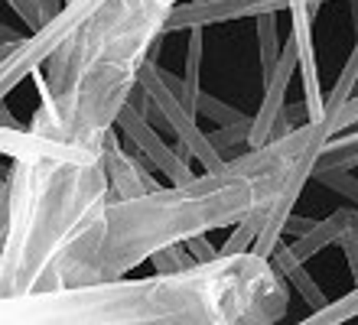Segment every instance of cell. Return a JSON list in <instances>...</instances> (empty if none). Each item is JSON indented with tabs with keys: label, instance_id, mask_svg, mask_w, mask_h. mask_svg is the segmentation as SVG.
I'll list each match as a JSON object with an SVG mask.
<instances>
[{
	"label": "cell",
	"instance_id": "1",
	"mask_svg": "<svg viewBox=\"0 0 358 325\" xmlns=\"http://www.w3.org/2000/svg\"><path fill=\"white\" fill-rule=\"evenodd\" d=\"M329 137L326 121H306L189 182H170L134 198H111L59 260L49 289L117 280L170 244L235 228L255 212H271L287 224Z\"/></svg>",
	"mask_w": 358,
	"mask_h": 325
},
{
	"label": "cell",
	"instance_id": "2",
	"mask_svg": "<svg viewBox=\"0 0 358 325\" xmlns=\"http://www.w3.org/2000/svg\"><path fill=\"white\" fill-rule=\"evenodd\" d=\"M290 280L257 251L218 254L147 280H101L0 299L3 325H273Z\"/></svg>",
	"mask_w": 358,
	"mask_h": 325
},
{
	"label": "cell",
	"instance_id": "3",
	"mask_svg": "<svg viewBox=\"0 0 358 325\" xmlns=\"http://www.w3.org/2000/svg\"><path fill=\"white\" fill-rule=\"evenodd\" d=\"M0 299L49 289L52 270L111 202L104 150L23 127L3 108Z\"/></svg>",
	"mask_w": 358,
	"mask_h": 325
},
{
	"label": "cell",
	"instance_id": "4",
	"mask_svg": "<svg viewBox=\"0 0 358 325\" xmlns=\"http://www.w3.org/2000/svg\"><path fill=\"white\" fill-rule=\"evenodd\" d=\"M176 7L179 0H104L92 10L33 72L39 111L29 127L101 147L141 85L153 43L170 33Z\"/></svg>",
	"mask_w": 358,
	"mask_h": 325
},
{
	"label": "cell",
	"instance_id": "5",
	"mask_svg": "<svg viewBox=\"0 0 358 325\" xmlns=\"http://www.w3.org/2000/svg\"><path fill=\"white\" fill-rule=\"evenodd\" d=\"M147 98H150L153 104H157V111L163 114V121H166V127L176 133L179 147L189 150V157H196L199 163L206 169H215L225 163V153L212 143V137L208 133H202V127L196 124L199 114L189 108L186 101H182V94L173 88L170 82H166V75H163V68L157 62H147L141 72V85H137Z\"/></svg>",
	"mask_w": 358,
	"mask_h": 325
},
{
	"label": "cell",
	"instance_id": "6",
	"mask_svg": "<svg viewBox=\"0 0 358 325\" xmlns=\"http://www.w3.org/2000/svg\"><path fill=\"white\" fill-rule=\"evenodd\" d=\"M296 68H300V43H296V36L290 33L287 43H283V49H280V56H277V62H273V68L264 75L267 78L264 101L257 108V117L251 121L248 147H264V143H271L273 137H280L283 111H287L283 101H287V88H290V78Z\"/></svg>",
	"mask_w": 358,
	"mask_h": 325
},
{
	"label": "cell",
	"instance_id": "7",
	"mask_svg": "<svg viewBox=\"0 0 358 325\" xmlns=\"http://www.w3.org/2000/svg\"><path fill=\"white\" fill-rule=\"evenodd\" d=\"M114 127L121 130L124 137L137 147V153H141L147 163H153L170 182H189V179H192V169H189V163L182 159V157H189V150L186 147H179V150L166 147L160 140V133H157V127H153V121L143 114V108H137V104L131 101L121 114H117Z\"/></svg>",
	"mask_w": 358,
	"mask_h": 325
},
{
	"label": "cell",
	"instance_id": "8",
	"mask_svg": "<svg viewBox=\"0 0 358 325\" xmlns=\"http://www.w3.org/2000/svg\"><path fill=\"white\" fill-rule=\"evenodd\" d=\"M293 3H306V7L320 10L326 0H189L176 7L170 20V29H192V27H215L228 20H251L261 13H280L290 10Z\"/></svg>",
	"mask_w": 358,
	"mask_h": 325
},
{
	"label": "cell",
	"instance_id": "9",
	"mask_svg": "<svg viewBox=\"0 0 358 325\" xmlns=\"http://www.w3.org/2000/svg\"><path fill=\"white\" fill-rule=\"evenodd\" d=\"M332 244L342 247V254L349 260L352 280H355V287H358V208H339V212H332L329 218L316 222L310 231L300 234V238L290 244V251L300 260H310L320 251L332 247Z\"/></svg>",
	"mask_w": 358,
	"mask_h": 325
},
{
	"label": "cell",
	"instance_id": "10",
	"mask_svg": "<svg viewBox=\"0 0 358 325\" xmlns=\"http://www.w3.org/2000/svg\"><path fill=\"white\" fill-rule=\"evenodd\" d=\"M121 130L111 127L104 133V169H108V179H111V198H134V195H143L150 189H160L153 169L147 166V159L141 153H127L121 147Z\"/></svg>",
	"mask_w": 358,
	"mask_h": 325
},
{
	"label": "cell",
	"instance_id": "11",
	"mask_svg": "<svg viewBox=\"0 0 358 325\" xmlns=\"http://www.w3.org/2000/svg\"><path fill=\"white\" fill-rule=\"evenodd\" d=\"M273 263L280 267L283 277L290 280V287H293V289H300V296L313 306V312H316V309H322L326 303H329V299H326V296L320 293V287H316V280H313L310 273H306V267H303L306 260L296 257V254L290 251V244H280V247L273 251Z\"/></svg>",
	"mask_w": 358,
	"mask_h": 325
},
{
	"label": "cell",
	"instance_id": "12",
	"mask_svg": "<svg viewBox=\"0 0 358 325\" xmlns=\"http://www.w3.org/2000/svg\"><path fill=\"white\" fill-rule=\"evenodd\" d=\"M322 169H352L355 173L358 169V127L329 137V143L322 147L316 173H322Z\"/></svg>",
	"mask_w": 358,
	"mask_h": 325
},
{
	"label": "cell",
	"instance_id": "13",
	"mask_svg": "<svg viewBox=\"0 0 358 325\" xmlns=\"http://www.w3.org/2000/svg\"><path fill=\"white\" fill-rule=\"evenodd\" d=\"M355 316H358V287H352L349 296L326 303L322 309L310 312L303 322L306 325H336V322H349V319H355Z\"/></svg>",
	"mask_w": 358,
	"mask_h": 325
},
{
	"label": "cell",
	"instance_id": "14",
	"mask_svg": "<svg viewBox=\"0 0 358 325\" xmlns=\"http://www.w3.org/2000/svg\"><path fill=\"white\" fill-rule=\"evenodd\" d=\"M355 88H358V39H355V49H352V56H349V65L342 68L339 82H336V88L326 94V114H336V111H339L342 104H345L352 94H355Z\"/></svg>",
	"mask_w": 358,
	"mask_h": 325
},
{
	"label": "cell",
	"instance_id": "15",
	"mask_svg": "<svg viewBox=\"0 0 358 325\" xmlns=\"http://www.w3.org/2000/svg\"><path fill=\"white\" fill-rule=\"evenodd\" d=\"M257 20V49H261V65L264 75L273 68L277 56H280V43H277V13H261Z\"/></svg>",
	"mask_w": 358,
	"mask_h": 325
},
{
	"label": "cell",
	"instance_id": "16",
	"mask_svg": "<svg viewBox=\"0 0 358 325\" xmlns=\"http://www.w3.org/2000/svg\"><path fill=\"white\" fill-rule=\"evenodd\" d=\"M196 114H206V117H212V121H218V124H222V127H235V124H245V121H251L248 114L235 111V108H228V104L215 101L212 94H202V92H199V98H196Z\"/></svg>",
	"mask_w": 358,
	"mask_h": 325
},
{
	"label": "cell",
	"instance_id": "17",
	"mask_svg": "<svg viewBox=\"0 0 358 325\" xmlns=\"http://www.w3.org/2000/svg\"><path fill=\"white\" fill-rule=\"evenodd\" d=\"M313 179L322 182V186L336 189V192H342L345 198H352L358 205V179L352 176V169H322V173H313Z\"/></svg>",
	"mask_w": 358,
	"mask_h": 325
},
{
	"label": "cell",
	"instance_id": "18",
	"mask_svg": "<svg viewBox=\"0 0 358 325\" xmlns=\"http://www.w3.org/2000/svg\"><path fill=\"white\" fill-rule=\"evenodd\" d=\"M150 260H153V267H157V270H182V267L199 263L186 244H170V247H163V251L153 254Z\"/></svg>",
	"mask_w": 358,
	"mask_h": 325
},
{
	"label": "cell",
	"instance_id": "19",
	"mask_svg": "<svg viewBox=\"0 0 358 325\" xmlns=\"http://www.w3.org/2000/svg\"><path fill=\"white\" fill-rule=\"evenodd\" d=\"M352 127H358V92L352 94L336 114H326V130H329L332 137H336V133H345V130H352Z\"/></svg>",
	"mask_w": 358,
	"mask_h": 325
},
{
	"label": "cell",
	"instance_id": "20",
	"mask_svg": "<svg viewBox=\"0 0 358 325\" xmlns=\"http://www.w3.org/2000/svg\"><path fill=\"white\" fill-rule=\"evenodd\" d=\"M10 7L17 10L20 17L27 20L29 33H36V29H43V13H39V3L36 0H7Z\"/></svg>",
	"mask_w": 358,
	"mask_h": 325
},
{
	"label": "cell",
	"instance_id": "21",
	"mask_svg": "<svg viewBox=\"0 0 358 325\" xmlns=\"http://www.w3.org/2000/svg\"><path fill=\"white\" fill-rule=\"evenodd\" d=\"M186 247L189 251H192V257L196 260H212V257H218V254H222V247H212V244H208V238L206 234H199V238H189L186 241Z\"/></svg>",
	"mask_w": 358,
	"mask_h": 325
},
{
	"label": "cell",
	"instance_id": "22",
	"mask_svg": "<svg viewBox=\"0 0 358 325\" xmlns=\"http://www.w3.org/2000/svg\"><path fill=\"white\" fill-rule=\"evenodd\" d=\"M36 3H39V13H43V27H46L49 20L62 10V3H66V0H36Z\"/></svg>",
	"mask_w": 358,
	"mask_h": 325
},
{
	"label": "cell",
	"instance_id": "23",
	"mask_svg": "<svg viewBox=\"0 0 358 325\" xmlns=\"http://www.w3.org/2000/svg\"><path fill=\"white\" fill-rule=\"evenodd\" d=\"M313 224H316V222H306V218H296V215H290V222H287V234H296V238H300V234L310 231Z\"/></svg>",
	"mask_w": 358,
	"mask_h": 325
}]
</instances>
